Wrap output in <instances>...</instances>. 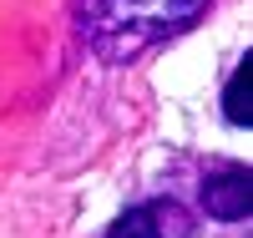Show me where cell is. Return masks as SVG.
I'll return each instance as SVG.
<instances>
[{"instance_id": "cell-1", "label": "cell", "mask_w": 253, "mask_h": 238, "mask_svg": "<svg viewBox=\"0 0 253 238\" xmlns=\"http://www.w3.org/2000/svg\"><path fill=\"white\" fill-rule=\"evenodd\" d=\"M203 5L208 0H81V31L101 56L126 61L187 31L203 15Z\"/></svg>"}, {"instance_id": "cell-2", "label": "cell", "mask_w": 253, "mask_h": 238, "mask_svg": "<svg viewBox=\"0 0 253 238\" xmlns=\"http://www.w3.org/2000/svg\"><path fill=\"white\" fill-rule=\"evenodd\" d=\"M203 208L213 213V218H223V223H238L248 213V172L243 167H228L223 178H213L203 188Z\"/></svg>"}, {"instance_id": "cell-3", "label": "cell", "mask_w": 253, "mask_h": 238, "mask_svg": "<svg viewBox=\"0 0 253 238\" xmlns=\"http://www.w3.org/2000/svg\"><path fill=\"white\" fill-rule=\"evenodd\" d=\"M248 56L233 66V76H228V86H223V117L233 122V127H248V117H253V106H248Z\"/></svg>"}, {"instance_id": "cell-4", "label": "cell", "mask_w": 253, "mask_h": 238, "mask_svg": "<svg viewBox=\"0 0 253 238\" xmlns=\"http://www.w3.org/2000/svg\"><path fill=\"white\" fill-rule=\"evenodd\" d=\"M107 238H162V223H157V208H126L122 218L107 228Z\"/></svg>"}]
</instances>
